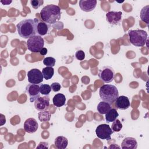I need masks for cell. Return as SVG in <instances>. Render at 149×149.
<instances>
[{
  "mask_svg": "<svg viewBox=\"0 0 149 149\" xmlns=\"http://www.w3.org/2000/svg\"><path fill=\"white\" fill-rule=\"evenodd\" d=\"M55 59L53 57H46L43 59V63L44 65L48 67H53L55 64Z\"/></svg>",
  "mask_w": 149,
  "mask_h": 149,
  "instance_id": "cell-26",
  "label": "cell"
},
{
  "mask_svg": "<svg viewBox=\"0 0 149 149\" xmlns=\"http://www.w3.org/2000/svg\"><path fill=\"white\" fill-rule=\"evenodd\" d=\"M47 52H48L47 49L46 48H44V47L43 48H42V49L40 51V54L41 55H45L47 54Z\"/></svg>",
  "mask_w": 149,
  "mask_h": 149,
  "instance_id": "cell-31",
  "label": "cell"
},
{
  "mask_svg": "<svg viewBox=\"0 0 149 149\" xmlns=\"http://www.w3.org/2000/svg\"><path fill=\"white\" fill-rule=\"evenodd\" d=\"M34 20L35 22L36 35L42 36L47 34L49 33L51 27L50 24H48L42 20L37 18L34 19Z\"/></svg>",
  "mask_w": 149,
  "mask_h": 149,
  "instance_id": "cell-10",
  "label": "cell"
},
{
  "mask_svg": "<svg viewBox=\"0 0 149 149\" xmlns=\"http://www.w3.org/2000/svg\"><path fill=\"white\" fill-rule=\"evenodd\" d=\"M122 13L120 11H109L106 13V19L109 23L113 25L118 24L122 20Z\"/></svg>",
  "mask_w": 149,
  "mask_h": 149,
  "instance_id": "cell-12",
  "label": "cell"
},
{
  "mask_svg": "<svg viewBox=\"0 0 149 149\" xmlns=\"http://www.w3.org/2000/svg\"><path fill=\"white\" fill-rule=\"evenodd\" d=\"M115 75L114 69L109 66H104L99 69L98 76L104 83H109L112 81Z\"/></svg>",
  "mask_w": 149,
  "mask_h": 149,
  "instance_id": "cell-6",
  "label": "cell"
},
{
  "mask_svg": "<svg viewBox=\"0 0 149 149\" xmlns=\"http://www.w3.org/2000/svg\"><path fill=\"white\" fill-rule=\"evenodd\" d=\"M53 104L56 107H61L65 104L66 98L64 94L58 93L52 99Z\"/></svg>",
  "mask_w": 149,
  "mask_h": 149,
  "instance_id": "cell-17",
  "label": "cell"
},
{
  "mask_svg": "<svg viewBox=\"0 0 149 149\" xmlns=\"http://www.w3.org/2000/svg\"><path fill=\"white\" fill-rule=\"evenodd\" d=\"M12 1H8V0H5V1H1V2L3 5H9Z\"/></svg>",
  "mask_w": 149,
  "mask_h": 149,
  "instance_id": "cell-32",
  "label": "cell"
},
{
  "mask_svg": "<svg viewBox=\"0 0 149 149\" xmlns=\"http://www.w3.org/2000/svg\"><path fill=\"white\" fill-rule=\"evenodd\" d=\"M148 8L149 5H147L142 8L140 11V18L141 20L146 22L147 24L149 23L148 19Z\"/></svg>",
  "mask_w": 149,
  "mask_h": 149,
  "instance_id": "cell-22",
  "label": "cell"
},
{
  "mask_svg": "<svg viewBox=\"0 0 149 149\" xmlns=\"http://www.w3.org/2000/svg\"><path fill=\"white\" fill-rule=\"evenodd\" d=\"M49 106V97L48 95L40 97L34 101V107L39 111L47 110Z\"/></svg>",
  "mask_w": 149,
  "mask_h": 149,
  "instance_id": "cell-11",
  "label": "cell"
},
{
  "mask_svg": "<svg viewBox=\"0 0 149 149\" xmlns=\"http://www.w3.org/2000/svg\"><path fill=\"white\" fill-rule=\"evenodd\" d=\"M28 81L31 84H39L43 81V75L42 72L38 69H32L28 71L27 73Z\"/></svg>",
  "mask_w": 149,
  "mask_h": 149,
  "instance_id": "cell-8",
  "label": "cell"
},
{
  "mask_svg": "<svg viewBox=\"0 0 149 149\" xmlns=\"http://www.w3.org/2000/svg\"><path fill=\"white\" fill-rule=\"evenodd\" d=\"M26 91L30 97V102H34L38 98L40 97V84H29L26 87Z\"/></svg>",
  "mask_w": 149,
  "mask_h": 149,
  "instance_id": "cell-9",
  "label": "cell"
},
{
  "mask_svg": "<svg viewBox=\"0 0 149 149\" xmlns=\"http://www.w3.org/2000/svg\"><path fill=\"white\" fill-rule=\"evenodd\" d=\"M37 148H48V144L47 142H40L38 146L37 147Z\"/></svg>",
  "mask_w": 149,
  "mask_h": 149,
  "instance_id": "cell-30",
  "label": "cell"
},
{
  "mask_svg": "<svg viewBox=\"0 0 149 149\" xmlns=\"http://www.w3.org/2000/svg\"><path fill=\"white\" fill-rule=\"evenodd\" d=\"M130 43L136 47L144 46L147 40V33L144 30H132L128 32Z\"/></svg>",
  "mask_w": 149,
  "mask_h": 149,
  "instance_id": "cell-4",
  "label": "cell"
},
{
  "mask_svg": "<svg viewBox=\"0 0 149 149\" xmlns=\"http://www.w3.org/2000/svg\"><path fill=\"white\" fill-rule=\"evenodd\" d=\"M50 86H51V90L54 92H58L61 88V84L59 83H57V82H54V83H52Z\"/></svg>",
  "mask_w": 149,
  "mask_h": 149,
  "instance_id": "cell-29",
  "label": "cell"
},
{
  "mask_svg": "<svg viewBox=\"0 0 149 149\" xmlns=\"http://www.w3.org/2000/svg\"><path fill=\"white\" fill-rule=\"evenodd\" d=\"M115 102V107L117 109L125 110L130 107V102L128 97L125 95H121L117 98Z\"/></svg>",
  "mask_w": 149,
  "mask_h": 149,
  "instance_id": "cell-15",
  "label": "cell"
},
{
  "mask_svg": "<svg viewBox=\"0 0 149 149\" xmlns=\"http://www.w3.org/2000/svg\"><path fill=\"white\" fill-rule=\"evenodd\" d=\"M116 147H117V148H120L119 146H117L116 144H112V145H111V146L109 147V148H116Z\"/></svg>",
  "mask_w": 149,
  "mask_h": 149,
  "instance_id": "cell-33",
  "label": "cell"
},
{
  "mask_svg": "<svg viewBox=\"0 0 149 149\" xmlns=\"http://www.w3.org/2000/svg\"><path fill=\"white\" fill-rule=\"evenodd\" d=\"M44 40L40 36L36 35L29 38L27 41V47L31 52L37 53L44 48Z\"/></svg>",
  "mask_w": 149,
  "mask_h": 149,
  "instance_id": "cell-5",
  "label": "cell"
},
{
  "mask_svg": "<svg viewBox=\"0 0 149 149\" xmlns=\"http://www.w3.org/2000/svg\"><path fill=\"white\" fill-rule=\"evenodd\" d=\"M122 124L120 122V121L119 119H116L115 120H114L111 126V129L115 132H118L119 131L121 130L122 128Z\"/></svg>",
  "mask_w": 149,
  "mask_h": 149,
  "instance_id": "cell-25",
  "label": "cell"
},
{
  "mask_svg": "<svg viewBox=\"0 0 149 149\" xmlns=\"http://www.w3.org/2000/svg\"><path fill=\"white\" fill-rule=\"evenodd\" d=\"M54 144L56 147L58 149H65L67 147L68 144V140L67 138L64 136H58L55 139Z\"/></svg>",
  "mask_w": 149,
  "mask_h": 149,
  "instance_id": "cell-18",
  "label": "cell"
},
{
  "mask_svg": "<svg viewBox=\"0 0 149 149\" xmlns=\"http://www.w3.org/2000/svg\"><path fill=\"white\" fill-rule=\"evenodd\" d=\"M51 90V86L49 84H40V91L41 94L45 95H48Z\"/></svg>",
  "mask_w": 149,
  "mask_h": 149,
  "instance_id": "cell-24",
  "label": "cell"
},
{
  "mask_svg": "<svg viewBox=\"0 0 149 149\" xmlns=\"http://www.w3.org/2000/svg\"><path fill=\"white\" fill-rule=\"evenodd\" d=\"M119 116V113L115 108H111L105 113V120L108 123L113 122Z\"/></svg>",
  "mask_w": 149,
  "mask_h": 149,
  "instance_id": "cell-19",
  "label": "cell"
},
{
  "mask_svg": "<svg viewBox=\"0 0 149 149\" xmlns=\"http://www.w3.org/2000/svg\"><path fill=\"white\" fill-rule=\"evenodd\" d=\"M99 95L102 101L111 105L119 97V92L116 86L107 84L100 87Z\"/></svg>",
  "mask_w": 149,
  "mask_h": 149,
  "instance_id": "cell-3",
  "label": "cell"
},
{
  "mask_svg": "<svg viewBox=\"0 0 149 149\" xmlns=\"http://www.w3.org/2000/svg\"><path fill=\"white\" fill-rule=\"evenodd\" d=\"M42 73L44 78L45 80H49L54 76V68L52 67L46 66L45 68L42 69Z\"/></svg>",
  "mask_w": 149,
  "mask_h": 149,
  "instance_id": "cell-21",
  "label": "cell"
},
{
  "mask_svg": "<svg viewBox=\"0 0 149 149\" xmlns=\"http://www.w3.org/2000/svg\"><path fill=\"white\" fill-rule=\"evenodd\" d=\"M75 57L77 60L82 61L85 58V53L82 50H78L75 53Z\"/></svg>",
  "mask_w": 149,
  "mask_h": 149,
  "instance_id": "cell-28",
  "label": "cell"
},
{
  "mask_svg": "<svg viewBox=\"0 0 149 149\" xmlns=\"http://www.w3.org/2000/svg\"><path fill=\"white\" fill-rule=\"evenodd\" d=\"M41 20L48 24H54L61 19V11L60 8L54 4L47 5L40 12Z\"/></svg>",
  "mask_w": 149,
  "mask_h": 149,
  "instance_id": "cell-1",
  "label": "cell"
},
{
  "mask_svg": "<svg viewBox=\"0 0 149 149\" xmlns=\"http://www.w3.org/2000/svg\"><path fill=\"white\" fill-rule=\"evenodd\" d=\"M113 133L110 126L107 124H101L95 129L97 136L102 140H111V136Z\"/></svg>",
  "mask_w": 149,
  "mask_h": 149,
  "instance_id": "cell-7",
  "label": "cell"
},
{
  "mask_svg": "<svg viewBox=\"0 0 149 149\" xmlns=\"http://www.w3.org/2000/svg\"><path fill=\"white\" fill-rule=\"evenodd\" d=\"M44 3L43 0H31L30 3L31 6L34 9H37L39 8Z\"/></svg>",
  "mask_w": 149,
  "mask_h": 149,
  "instance_id": "cell-27",
  "label": "cell"
},
{
  "mask_svg": "<svg viewBox=\"0 0 149 149\" xmlns=\"http://www.w3.org/2000/svg\"><path fill=\"white\" fill-rule=\"evenodd\" d=\"M137 147V140L136 139L132 137L125 138L121 144V148L123 149H136Z\"/></svg>",
  "mask_w": 149,
  "mask_h": 149,
  "instance_id": "cell-16",
  "label": "cell"
},
{
  "mask_svg": "<svg viewBox=\"0 0 149 149\" xmlns=\"http://www.w3.org/2000/svg\"><path fill=\"white\" fill-rule=\"evenodd\" d=\"M38 127L37 120L33 118H28L24 123V129L28 133H35Z\"/></svg>",
  "mask_w": 149,
  "mask_h": 149,
  "instance_id": "cell-13",
  "label": "cell"
},
{
  "mask_svg": "<svg viewBox=\"0 0 149 149\" xmlns=\"http://www.w3.org/2000/svg\"><path fill=\"white\" fill-rule=\"evenodd\" d=\"M38 116L41 122H48L51 119V113L48 111H42L38 112Z\"/></svg>",
  "mask_w": 149,
  "mask_h": 149,
  "instance_id": "cell-23",
  "label": "cell"
},
{
  "mask_svg": "<svg viewBox=\"0 0 149 149\" xmlns=\"http://www.w3.org/2000/svg\"><path fill=\"white\" fill-rule=\"evenodd\" d=\"M111 108V107L109 104L102 101L99 102L97 108L98 112L101 115L105 114Z\"/></svg>",
  "mask_w": 149,
  "mask_h": 149,
  "instance_id": "cell-20",
  "label": "cell"
},
{
  "mask_svg": "<svg viewBox=\"0 0 149 149\" xmlns=\"http://www.w3.org/2000/svg\"><path fill=\"white\" fill-rule=\"evenodd\" d=\"M80 8L84 12H89L93 10L97 5L96 0H80L79 1Z\"/></svg>",
  "mask_w": 149,
  "mask_h": 149,
  "instance_id": "cell-14",
  "label": "cell"
},
{
  "mask_svg": "<svg viewBox=\"0 0 149 149\" xmlns=\"http://www.w3.org/2000/svg\"><path fill=\"white\" fill-rule=\"evenodd\" d=\"M16 27L19 35L23 38H29L36 35L35 22L34 19H24L17 23Z\"/></svg>",
  "mask_w": 149,
  "mask_h": 149,
  "instance_id": "cell-2",
  "label": "cell"
}]
</instances>
